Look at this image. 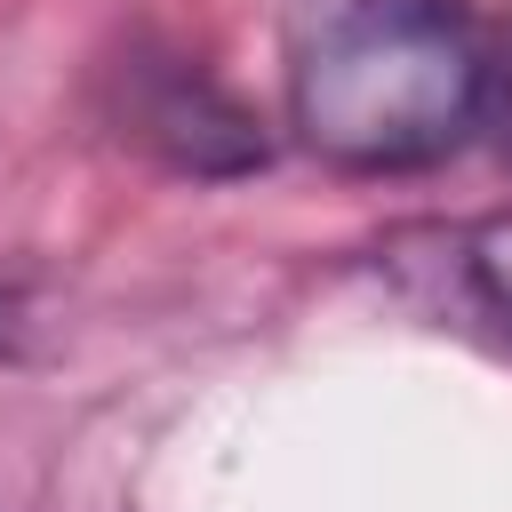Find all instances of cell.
Masks as SVG:
<instances>
[{"label": "cell", "instance_id": "1", "mask_svg": "<svg viewBox=\"0 0 512 512\" xmlns=\"http://www.w3.org/2000/svg\"><path fill=\"white\" fill-rule=\"evenodd\" d=\"M488 96L496 48L448 0H336L288 64L296 136L352 176H408L464 152L488 128Z\"/></svg>", "mask_w": 512, "mask_h": 512}, {"label": "cell", "instance_id": "2", "mask_svg": "<svg viewBox=\"0 0 512 512\" xmlns=\"http://www.w3.org/2000/svg\"><path fill=\"white\" fill-rule=\"evenodd\" d=\"M464 280H472V296L512 328V216H488V224L464 232Z\"/></svg>", "mask_w": 512, "mask_h": 512}, {"label": "cell", "instance_id": "3", "mask_svg": "<svg viewBox=\"0 0 512 512\" xmlns=\"http://www.w3.org/2000/svg\"><path fill=\"white\" fill-rule=\"evenodd\" d=\"M488 120H504V136H512V40L496 48V96H488Z\"/></svg>", "mask_w": 512, "mask_h": 512}]
</instances>
